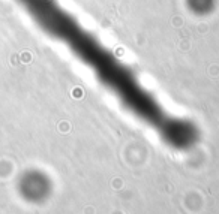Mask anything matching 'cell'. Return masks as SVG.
Listing matches in <instances>:
<instances>
[{
	"instance_id": "obj_1",
	"label": "cell",
	"mask_w": 219,
	"mask_h": 214,
	"mask_svg": "<svg viewBox=\"0 0 219 214\" xmlns=\"http://www.w3.org/2000/svg\"><path fill=\"white\" fill-rule=\"evenodd\" d=\"M57 21L63 41L69 43L68 47L87 67L98 75L102 83L122 92V94L143 93L134 72L128 69L123 61L113 54V51L105 47L92 32L63 12L57 17Z\"/></svg>"
}]
</instances>
